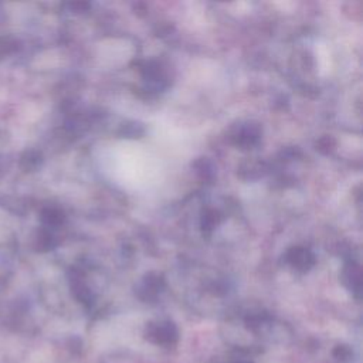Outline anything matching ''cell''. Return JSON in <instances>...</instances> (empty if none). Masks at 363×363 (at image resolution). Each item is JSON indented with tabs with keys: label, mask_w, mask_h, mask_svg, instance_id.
I'll return each instance as SVG.
<instances>
[{
	"label": "cell",
	"mask_w": 363,
	"mask_h": 363,
	"mask_svg": "<svg viewBox=\"0 0 363 363\" xmlns=\"http://www.w3.org/2000/svg\"><path fill=\"white\" fill-rule=\"evenodd\" d=\"M145 339L155 346L173 347L179 342L177 326L172 320H156L149 322L145 328Z\"/></svg>",
	"instance_id": "6da1fadb"
},
{
	"label": "cell",
	"mask_w": 363,
	"mask_h": 363,
	"mask_svg": "<svg viewBox=\"0 0 363 363\" xmlns=\"http://www.w3.org/2000/svg\"><path fill=\"white\" fill-rule=\"evenodd\" d=\"M210 363H254V360L250 357H245V356L231 353V356H228V357L216 359V360H211Z\"/></svg>",
	"instance_id": "277c9868"
},
{
	"label": "cell",
	"mask_w": 363,
	"mask_h": 363,
	"mask_svg": "<svg viewBox=\"0 0 363 363\" xmlns=\"http://www.w3.org/2000/svg\"><path fill=\"white\" fill-rule=\"evenodd\" d=\"M289 259L294 265H296L298 268H302V269L309 268L308 264L313 262V257L311 255V252L303 248H294L289 254Z\"/></svg>",
	"instance_id": "7a4b0ae2"
},
{
	"label": "cell",
	"mask_w": 363,
	"mask_h": 363,
	"mask_svg": "<svg viewBox=\"0 0 363 363\" xmlns=\"http://www.w3.org/2000/svg\"><path fill=\"white\" fill-rule=\"evenodd\" d=\"M332 359L335 363H353L354 353L347 345H337L332 350Z\"/></svg>",
	"instance_id": "3957f363"
}]
</instances>
